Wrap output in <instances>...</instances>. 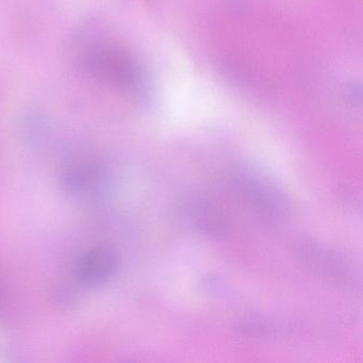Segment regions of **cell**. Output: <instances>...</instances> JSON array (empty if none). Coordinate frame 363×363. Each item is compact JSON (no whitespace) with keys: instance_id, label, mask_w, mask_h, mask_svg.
Masks as SVG:
<instances>
[{"instance_id":"1","label":"cell","mask_w":363,"mask_h":363,"mask_svg":"<svg viewBox=\"0 0 363 363\" xmlns=\"http://www.w3.org/2000/svg\"><path fill=\"white\" fill-rule=\"evenodd\" d=\"M78 62L89 75L118 88L135 89L144 95V75L127 52L99 39H88L78 52Z\"/></svg>"},{"instance_id":"2","label":"cell","mask_w":363,"mask_h":363,"mask_svg":"<svg viewBox=\"0 0 363 363\" xmlns=\"http://www.w3.org/2000/svg\"><path fill=\"white\" fill-rule=\"evenodd\" d=\"M233 186L247 203L264 213L280 216L288 210L289 201L284 191L258 172H235Z\"/></svg>"},{"instance_id":"3","label":"cell","mask_w":363,"mask_h":363,"mask_svg":"<svg viewBox=\"0 0 363 363\" xmlns=\"http://www.w3.org/2000/svg\"><path fill=\"white\" fill-rule=\"evenodd\" d=\"M118 267L116 250L110 246L99 245L80 257L76 265V277L84 286H101L113 277Z\"/></svg>"},{"instance_id":"4","label":"cell","mask_w":363,"mask_h":363,"mask_svg":"<svg viewBox=\"0 0 363 363\" xmlns=\"http://www.w3.org/2000/svg\"><path fill=\"white\" fill-rule=\"evenodd\" d=\"M182 212L186 222L207 237H224L227 220L224 212L209 199L193 196L182 203Z\"/></svg>"},{"instance_id":"5","label":"cell","mask_w":363,"mask_h":363,"mask_svg":"<svg viewBox=\"0 0 363 363\" xmlns=\"http://www.w3.org/2000/svg\"><path fill=\"white\" fill-rule=\"evenodd\" d=\"M297 252L312 269H318L329 277L340 280L350 278V267L345 259L322 244L316 243L311 240H303L298 243Z\"/></svg>"},{"instance_id":"6","label":"cell","mask_w":363,"mask_h":363,"mask_svg":"<svg viewBox=\"0 0 363 363\" xmlns=\"http://www.w3.org/2000/svg\"><path fill=\"white\" fill-rule=\"evenodd\" d=\"M346 95L352 103H360L361 101V88L360 86H348L346 89Z\"/></svg>"}]
</instances>
